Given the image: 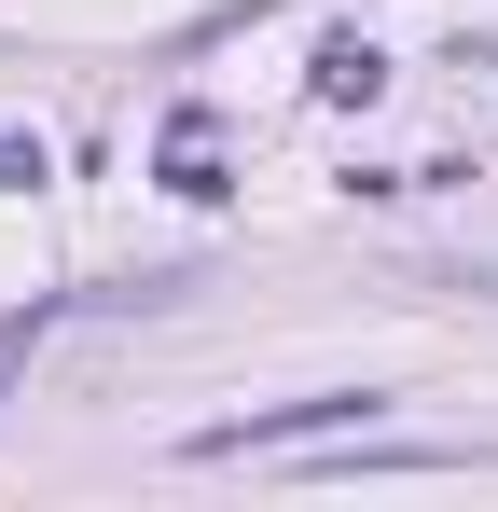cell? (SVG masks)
<instances>
[{
  "mask_svg": "<svg viewBox=\"0 0 498 512\" xmlns=\"http://www.w3.org/2000/svg\"><path fill=\"white\" fill-rule=\"evenodd\" d=\"M0 180H42V139H0Z\"/></svg>",
  "mask_w": 498,
  "mask_h": 512,
  "instance_id": "cell-2",
  "label": "cell"
},
{
  "mask_svg": "<svg viewBox=\"0 0 498 512\" xmlns=\"http://www.w3.org/2000/svg\"><path fill=\"white\" fill-rule=\"evenodd\" d=\"M332 429H374V388H319V402L222 416V429H194V457H277V443H332Z\"/></svg>",
  "mask_w": 498,
  "mask_h": 512,
  "instance_id": "cell-1",
  "label": "cell"
}]
</instances>
